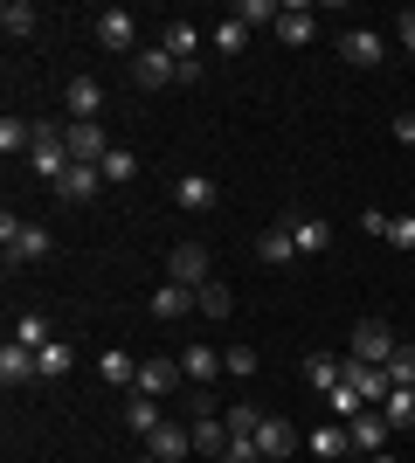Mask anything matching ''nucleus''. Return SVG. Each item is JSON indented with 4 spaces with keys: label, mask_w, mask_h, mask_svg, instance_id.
I'll return each mask as SVG.
<instances>
[{
    "label": "nucleus",
    "mask_w": 415,
    "mask_h": 463,
    "mask_svg": "<svg viewBox=\"0 0 415 463\" xmlns=\"http://www.w3.org/2000/svg\"><path fill=\"white\" fill-rule=\"evenodd\" d=\"M0 242H7V270L14 263H42V256L56 250V235L42 229V222H14V214H0Z\"/></svg>",
    "instance_id": "obj_1"
},
{
    "label": "nucleus",
    "mask_w": 415,
    "mask_h": 463,
    "mask_svg": "<svg viewBox=\"0 0 415 463\" xmlns=\"http://www.w3.org/2000/svg\"><path fill=\"white\" fill-rule=\"evenodd\" d=\"M28 166H35L49 187H62V174L77 166L70 159V138H62V125H35V146H28Z\"/></svg>",
    "instance_id": "obj_2"
},
{
    "label": "nucleus",
    "mask_w": 415,
    "mask_h": 463,
    "mask_svg": "<svg viewBox=\"0 0 415 463\" xmlns=\"http://www.w3.org/2000/svg\"><path fill=\"white\" fill-rule=\"evenodd\" d=\"M208 277H215V263H208V242H174V256H166V284L201 290Z\"/></svg>",
    "instance_id": "obj_3"
},
{
    "label": "nucleus",
    "mask_w": 415,
    "mask_h": 463,
    "mask_svg": "<svg viewBox=\"0 0 415 463\" xmlns=\"http://www.w3.org/2000/svg\"><path fill=\"white\" fill-rule=\"evenodd\" d=\"M98 49H111V56H138V14L104 7V14H98Z\"/></svg>",
    "instance_id": "obj_4"
},
{
    "label": "nucleus",
    "mask_w": 415,
    "mask_h": 463,
    "mask_svg": "<svg viewBox=\"0 0 415 463\" xmlns=\"http://www.w3.org/2000/svg\"><path fill=\"white\" fill-rule=\"evenodd\" d=\"M346 353H354V360H367V367H388V360H395V332L381 326V318H360Z\"/></svg>",
    "instance_id": "obj_5"
},
{
    "label": "nucleus",
    "mask_w": 415,
    "mask_h": 463,
    "mask_svg": "<svg viewBox=\"0 0 415 463\" xmlns=\"http://www.w3.org/2000/svg\"><path fill=\"white\" fill-rule=\"evenodd\" d=\"M62 138H70V159H77V166H104V159L118 153L104 125H62Z\"/></svg>",
    "instance_id": "obj_6"
},
{
    "label": "nucleus",
    "mask_w": 415,
    "mask_h": 463,
    "mask_svg": "<svg viewBox=\"0 0 415 463\" xmlns=\"http://www.w3.org/2000/svg\"><path fill=\"white\" fill-rule=\"evenodd\" d=\"M339 367H346V387H360V402L381 408L388 394H395V373H388V367H367V360H354V353H346Z\"/></svg>",
    "instance_id": "obj_7"
},
{
    "label": "nucleus",
    "mask_w": 415,
    "mask_h": 463,
    "mask_svg": "<svg viewBox=\"0 0 415 463\" xmlns=\"http://www.w3.org/2000/svg\"><path fill=\"white\" fill-rule=\"evenodd\" d=\"M339 62H354V70H381V62H388V42H381L374 28H346V35H339Z\"/></svg>",
    "instance_id": "obj_8"
},
{
    "label": "nucleus",
    "mask_w": 415,
    "mask_h": 463,
    "mask_svg": "<svg viewBox=\"0 0 415 463\" xmlns=\"http://www.w3.org/2000/svg\"><path fill=\"white\" fill-rule=\"evenodd\" d=\"M132 83L138 90H166V83H180V62L166 56V49H138L132 56Z\"/></svg>",
    "instance_id": "obj_9"
},
{
    "label": "nucleus",
    "mask_w": 415,
    "mask_h": 463,
    "mask_svg": "<svg viewBox=\"0 0 415 463\" xmlns=\"http://www.w3.org/2000/svg\"><path fill=\"white\" fill-rule=\"evenodd\" d=\"M346 436H354V449H360V457H381L395 429H388V415H381V408H360L354 422H346Z\"/></svg>",
    "instance_id": "obj_10"
},
{
    "label": "nucleus",
    "mask_w": 415,
    "mask_h": 463,
    "mask_svg": "<svg viewBox=\"0 0 415 463\" xmlns=\"http://www.w3.org/2000/svg\"><path fill=\"white\" fill-rule=\"evenodd\" d=\"M146 457H159V463H180V457H194V429H180V422H159L153 436H146Z\"/></svg>",
    "instance_id": "obj_11"
},
{
    "label": "nucleus",
    "mask_w": 415,
    "mask_h": 463,
    "mask_svg": "<svg viewBox=\"0 0 415 463\" xmlns=\"http://www.w3.org/2000/svg\"><path fill=\"white\" fill-rule=\"evenodd\" d=\"M0 381H7V387H28V381H42V360H35V346L7 339V346H0Z\"/></svg>",
    "instance_id": "obj_12"
},
{
    "label": "nucleus",
    "mask_w": 415,
    "mask_h": 463,
    "mask_svg": "<svg viewBox=\"0 0 415 463\" xmlns=\"http://www.w3.org/2000/svg\"><path fill=\"white\" fill-rule=\"evenodd\" d=\"M187 381V373H180V360H166V353H159V360H138V394H174V387Z\"/></svg>",
    "instance_id": "obj_13"
},
{
    "label": "nucleus",
    "mask_w": 415,
    "mask_h": 463,
    "mask_svg": "<svg viewBox=\"0 0 415 463\" xmlns=\"http://www.w3.org/2000/svg\"><path fill=\"white\" fill-rule=\"evenodd\" d=\"M257 449H263V463H284L297 449V429L284 422V415H263V429H257Z\"/></svg>",
    "instance_id": "obj_14"
},
{
    "label": "nucleus",
    "mask_w": 415,
    "mask_h": 463,
    "mask_svg": "<svg viewBox=\"0 0 415 463\" xmlns=\"http://www.w3.org/2000/svg\"><path fill=\"white\" fill-rule=\"evenodd\" d=\"M312 35H318V14H312V7H291V0H284V14H277V42H284V49H305Z\"/></svg>",
    "instance_id": "obj_15"
},
{
    "label": "nucleus",
    "mask_w": 415,
    "mask_h": 463,
    "mask_svg": "<svg viewBox=\"0 0 415 463\" xmlns=\"http://www.w3.org/2000/svg\"><path fill=\"white\" fill-rule=\"evenodd\" d=\"M98 111H104L98 77H70V125H98Z\"/></svg>",
    "instance_id": "obj_16"
},
{
    "label": "nucleus",
    "mask_w": 415,
    "mask_h": 463,
    "mask_svg": "<svg viewBox=\"0 0 415 463\" xmlns=\"http://www.w3.org/2000/svg\"><path fill=\"white\" fill-rule=\"evenodd\" d=\"M291 242H297V256H325L333 250V222H325V214H305V222H291Z\"/></svg>",
    "instance_id": "obj_17"
},
{
    "label": "nucleus",
    "mask_w": 415,
    "mask_h": 463,
    "mask_svg": "<svg viewBox=\"0 0 415 463\" xmlns=\"http://www.w3.org/2000/svg\"><path fill=\"white\" fill-rule=\"evenodd\" d=\"M174 201L187 214H208V208H215V180H208V174H180L174 180Z\"/></svg>",
    "instance_id": "obj_18"
},
{
    "label": "nucleus",
    "mask_w": 415,
    "mask_h": 463,
    "mask_svg": "<svg viewBox=\"0 0 415 463\" xmlns=\"http://www.w3.org/2000/svg\"><path fill=\"white\" fill-rule=\"evenodd\" d=\"M291 256H297L291 222H277V229H263V235H257V263H270V270H277V263H291Z\"/></svg>",
    "instance_id": "obj_19"
},
{
    "label": "nucleus",
    "mask_w": 415,
    "mask_h": 463,
    "mask_svg": "<svg viewBox=\"0 0 415 463\" xmlns=\"http://www.w3.org/2000/svg\"><path fill=\"white\" fill-rule=\"evenodd\" d=\"M180 373H187L194 387H208L222 373V346H187V353H180Z\"/></svg>",
    "instance_id": "obj_20"
},
{
    "label": "nucleus",
    "mask_w": 415,
    "mask_h": 463,
    "mask_svg": "<svg viewBox=\"0 0 415 463\" xmlns=\"http://www.w3.org/2000/svg\"><path fill=\"white\" fill-rule=\"evenodd\" d=\"M187 311H201L187 284H159L153 290V318H187Z\"/></svg>",
    "instance_id": "obj_21"
},
{
    "label": "nucleus",
    "mask_w": 415,
    "mask_h": 463,
    "mask_svg": "<svg viewBox=\"0 0 415 463\" xmlns=\"http://www.w3.org/2000/svg\"><path fill=\"white\" fill-rule=\"evenodd\" d=\"M98 381L104 387H138V360L132 353H98Z\"/></svg>",
    "instance_id": "obj_22"
},
{
    "label": "nucleus",
    "mask_w": 415,
    "mask_h": 463,
    "mask_svg": "<svg viewBox=\"0 0 415 463\" xmlns=\"http://www.w3.org/2000/svg\"><path fill=\"white\" fill-rule=\"evenodd\" d=\"M305 381H312V394H333V387L346 381V367H339L333 353H312V360H305Z\"/></svg>",
    "instance_id": "obj_23"
},
{
    "label": "nucleus",
    "mask_w": 415,
    "mask_h": 463,
    "mask_svg": "<svg viewBox=\"0 0 415 463\" xmlns=\"http://www.w3.org/2000/svg\"><path fill=\"white\" fill-rule=\"evenodd\" d=\"M194 449L201 457H222V449H229V422H222V415H194Z\"/></svg>",
    "instance_id": "obj_24"
},
{
    "label": "nucleus",
    "mask_w": 415,
    "mask_h": 463,
    "mask_svg": "<svg viewBox=\"0 0 415 463\" xmlns=\"http://www.w3.org/2000/svg\"><path fill=\"white\" fill-rule=\"evenodd\" d=\"M159 49H166V56H174V62H194L201 35H194V28H187V21H166V35H159Z\"/></svg>",
    "instance_id": "obj_25"
},
{
    "label": "nucleus",
    "mask_w": 415,
    "mask_h": 463,
    "mask_svg": "<svg viewBox=\"0 0 415 463\" xmlns=\"http://www.w3.org/2000/svg\"><path fill=\"white\" fill-rule=\"evenodd\" d=\"M194 305H201V311H208V318H229V311H236V290L222 284V277H208V284H201V290H194Z\"/></svg>",
    "instance_id": "obj_26"
},
{
    "label": "nucleus",
    "mask_w": 415,
    "mask_h": 463,
    "mask_svg": "<svg viewBox=\"0 0 415 463\" xmlns=\"http://www.w3.org/2000/svg\"><path fill=\"white\" fill-rule=\"evenodd\" d=\"M104 187V174H98V166H70V174H62V201H90V194H98Z\"/></svg>",
    "instance_id": "obj_27"
},
{
    "label": "nucleus",
    "mask_w": 415,
    "mask_h": 463,
    "mask_svg": "<svg viewBox=\"0 0 415 463\" xmlns=\"http://www.w3.org/2000/svg\"><path fill=\"white\" fill-rule=\"evenodd\" d=\"M125 429H138V436H153V429H159V402H153V394H138V387H132V402H125Z\"/></svg>",
    "instance_id": "obj_28"
},
{
    "label": "nucleus",
    "mask_w": 415,
    "mask_h": 463,
    "mask_svg": "<svg viewBox=\"0 0 415 463\" xmlns=\"http://www.w3.org/2000/svg\"><path fill=\"white\" fill-rule=\"evenodd\" d=\"M346 449H354V436H346V422H325V429H318V436H312V457H325V463H339V457H346Z\"/></svg>",
    "instance_id": "obj_29"
},
{
    "label": "nucleus",
    "mask_w": 415,
    "mask_h": 463,
    "mask_svg": "<svg viewBox=\"0 0 415 463\" xmlns=\"http://www.w3.org/2000/svg\"><path fill=\"white\" fill-rule=\"evenodd\" d=\"M35 7H28V0H7V7H0V28H7V42H21V35H35Z\"/></svg>",
    "instance_id": "obj_30"
},
{
    "label": "nucleus",
    "mask_w": 415,
    "mask_h": 463,
    "mask_svg": "<svg viewBox=\"0 0 415 463\" xmlns=\"http://www.w3.org/2000/svg\"><path fill=\"white\" fill-rule=\"evenodd\" d=\"M28 146H35V125H28V118H0V153L14 159V153H28Z\"/></svg>",
    "instance_id": "obj_31"
},
{
    "label": "nucleus",
    "mask_w": 415,
    "mask_h": 463,
    "mask_svg": "<svg viewBox=\"0 0 415 463\" xmlns=\"http://www.w3.org/2000/svg\"><path fill=\"white\" fill-rule=\"evenodd\" d=\"M381 415H388V429H415V387H395L381 402Z\"/></svg>",
    "instance_id": "obj_32"
},
{
    "label": "nucleus",
    "mask_w": 415,
    "mask_h": 463,
    "mask_svg": "<svg viewBox=\"0 0 415 463\" xmlns=\"http://www.w3.org/2000/svg\"><path fill=\"white\" fill-rule=\"evenodd\" d=\"M222 422H229V436H257V429H263V408L257 402H236V408H222Z\"/></svg>",
    "instance_id": "obj_33"
},
{
    "label": "nucleus",
    "mask_w": 415,
    "mask_h": 463,
    "mask_svg": "<svg viewBox=\"0 0 415 463\" xmlns=\"http://www.w3.org/2000/svg\"><path fill=\"white\" fill-rule=\"evenodd\" d=\"M14 339H21V346H49V318H42V311H21V318H14Z\"/></svg>",
    "instance_id": "obj_34"
},
{
    "label": "nucleus",
    "mask_w": 415,
    "mask_h": 463,
    "mask_svg": "<svg viewBox=\"0 0 415 463\" xmlns=\"http://www.w3.org/2000/svg\"><path fill=\"white\" fill-rule=\"evenodd\" d=\"M35 360H42V381H62V373H70V360H77V353L62 346V339H49V346H42Z\"/></svg>",
    "instance_id": "obj_35"
},
{
    "label": "nucleus",
    "mask_w": 415,
    "mask_h": 463,
    "mask_svg": "<svg viewBox=\"0 0 415 463\" xmlns=\"http://www.w3.org/2000/svg\"><path fill=\"white\" fill-rule=\"evenodd\" d=\"M277 14H284L277 0H236V21H242V28H263V21L277 28Z\"/></svg>",
    "instance_id": "obj_36"
},
{
    "label": "nucleus",
    "mask_w": 415,
    "mask_h": 463,
    "mask_svg": "<svg viewBox=\"0 0 415 463\" xmlns=\"http://www.w3.org/2000/svg\"><path fill=\"white\" fill-rule=\"evenodd\" d=\"M215 49H222V56H242V49H250V28H242V21L229 14V21L215 28Z\"/></svg>",
    "instance_id": "obj_37"
},
{
    "label": "nucleus",
    "mask_w": 415,
    "mask_h": 463,
    "mask_svg": "<svg viewBox=\"0 0 415 463\" xmlns=\"http://www.w3.org/2000/svg\"><path fill=\"white\" fill-rule=\"evenodd\" d=\"M325 408H333L339 422H354V415H360V408H367V402H360V387H346V381H339L333 394H325Z\"/></svg>",
    "instance_id": "obj_38"
},
{
    "label": "nucleus",
    "mask_w": 415,
    "mask_h": 463,
    "mask_svg": "<svg viewBox=\"0 0 415 463\" xmlns=\"http://www.w3.org/2000/svg\"><path fill=\"white\" fill-rule=\"evenodd\" d=\"M222 373L250 381V373H257V353H250V346H222Z\"/></svg>",
    "instance_id": "obj_39"
},
{
    "label": "nucleus",
    "mask_w": 415,
    "mask_h": 463,
    "mask_svg": "<svg viewBox=\"0 0 415 463\" xmlns=\"http://www.w3.org/2000/svg\"><path fill=\"white\" fill-rule=\"evenodd\" d=\"M98 174H104V180H111V187H125V180H132V174H138V159H132V153H125V146H118V153L104 159Z\"/></svg>",
    "instance_id": "obj_40"
},
{
    "label": "nucleus",
    "mask_w": 415,
    "mask_h": 463,
    "mask_svg": "<svg viewBox=\"0 0 415 463\" xmlns=\"http://www.w3.org/2000/svg\"><path fill=\"white\" fill-rule=\"evenodd\" d=\"M222 463H263L257 436H229V449H222Z\"/></svg>",
    "instance_id": "obj_41"
},
{
    "label": "nucleus",
    "mask_w": 415,
    "mask_h": 463,
    "mask_svg": "<svg viewBox=\"0 0 415 463\" xmlns=\"http://www.w3.org/2000/svg\"><path fill=\"white\" fill-rule=\"evenodd\" d=\"M388 373H395V387H415V346H395V360H388Z\"/></svg>",
    "instance_id": "obj_42"
},
{
    "label": "nucleus",
    "mask_w": 415,
    "mask_h": 463,
    "mask_svg": "<svg viewBox=\"0 0 415 463\" xmlns=\"http://www.w3.org/2000/svg\"><path fill=\"white\" fill-rule=\"evenodd\" d=\"M388 242H395V250H415V208H409V214H395V222H388Z\"/></svg>",
    "instance_id": "obj_43"
},
{
    "label": "nucleus",
    "mask_w": 415,
    "mask_h": 463,
    "mask_svg": "<svg viewBox=\"0 0 415 463\" xmlns=\"http://www.w3.org/2000/svg\"><path fill=\"white\" fill-rule=\"evenodd\" d=\"M395 35H401V49H409V56H415V7H409V14H401V21H395Z\"/></svg>",
    "instance_id": "obj_44"
},
{
    "label": "nucleus",
    "mask_w": 415,
    "mask_h": 463,
    "mask_svg": "<svg viewBox=\"0 0 415 463\" xmlns=\"http://www.w3.org/2000/svg\"><path fill=\"white\" fill-rule=\"evenodd\" d=\"M395 138H401V146H415V111H401V118H395Z\"/></svg>",
    "instance_id": "obj_45"
},
{
    "label": "nucleus",
    "mask_w": 415,
    "mask_h": 463,
    "mask_svg": "<svg viewBox=\"0 0 415 463\" xmlns=\"http://www.w3.org/2000/svg\"><path fill=\"white\" fill-rule=\"evenodd\" d=\"M367 463H401V457H388V449H381V457H367Z\"/></svg>",
    "instance_id": "obj_46"
},
{
    "label": "nucleus",
    "mask_w": 415,
    "mask_h": 463,
    "mask_svg": "<svg viewBox=\"0 0 415 463\" xmlns=\"http://www.w3.org/2000/svg\"><path fill=\"white\" fill-rule=\"evenodd\" d=\"M138 463H159V457H138Z\"/></svg>",
    "instance_id": "obj_47"
}]
</instances>
